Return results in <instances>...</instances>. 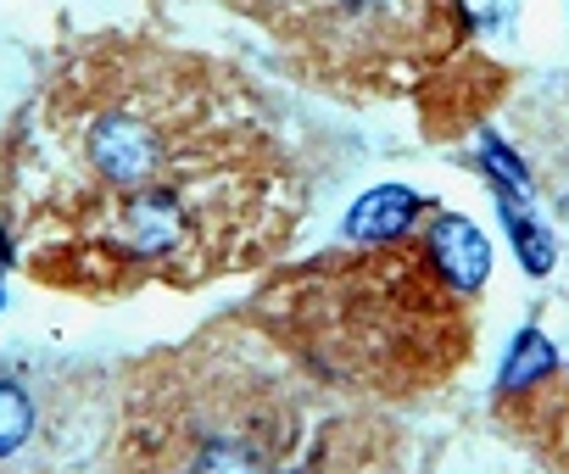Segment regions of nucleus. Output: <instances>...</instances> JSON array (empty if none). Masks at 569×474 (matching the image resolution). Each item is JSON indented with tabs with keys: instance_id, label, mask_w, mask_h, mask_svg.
I'll use <instances>...</instances> for the list:
<instances>
[{
	"instance_id": "1",
	"label": "nucleus",
	"mask_w": 569,
	"mask_h": 474,
	"mask_svg": "<svg viewBox=\"0 0 569 474\" xmlns=\"http://www.w3.org/2000/svg\"><path fill=\"white\" fill-rule=\"evenodd\" d=\"M29 252L73 285H201L262 263L302 206L262 101L168 46H101L40 107Z\"/></svg>"
},
{
	"instance_id": "2",
	"label": "nucleus",
	"mask_w": 569,
	"mask_h": 474,
	"mask_svg": "<svg viewBox=\"0 0 569 474\" xmlns=\"http://www.w3.org/2000/svg\"><path fill=\"white\" fill-rule=\"evenodd\" d=\"M480 280V229L436 218L425 234H369L358 252L279 274L257 313L268 341L308 374L369 396H413L469 357Z\"/></svg>"
},
{
	"instance_id": "3",
	"label": "nucleus",
	"mask_w": 569,
	"mask_h": 474,
	"mask_svg": "<svg viewBox=\"0 0 569 474\" xmlns=\"http://www.w3.org/2000/svg\"><path fill=\"white\" fill-rule=\"evenodd\" d=\"M134 474H375V430L330 413L279 346L190 352L140 402Z\"/></svg>"
},
{
	"instance_id": "4",
	"label": "nucleus",
	"mask_w": 569,
	"mask_h": 474,
	"mask_svg": "<svg viewBox=\"0 0 569 474\" xmlns=\"http://www.w3.org/2000/svg\"><path fill=\"white\" fill-rule=\"evenodd\" d=\"M330 79L402 84L452 46V0H234Z\"/></svg>"
},
{
	"instance_id": "5",
	"label": "nucleus",
	"mask_w": 569,
	"mask_h": 474,
	"mask_svg": "<svg viewBox=\"0 0 569 474\" xmlns=\"http://www.w3.org/2000/svg\"><path fill=\"white\" fill-rule=\"evenodd\" d=\"M508 418H513V430L536 446V457L552 474H569V369L536 380L530 391H519Z\"/></svg>"
},
{
	"instance_id": "6",
	"label": "nucleus",
	"mask_w": 569,
	"mask_h": 474,
	"mask_svg": "<svg viewBox=\"0 0 569 474\" xmlns=\"http://www.w3.org/2000/svg\"><path fill=\"white\" fill-rule=\"evenodd\" d=\"M29 430H34V402H29V391L12 385V380H0V457H12V452L29 441Z\"/></svg>"
}]
</instances>
